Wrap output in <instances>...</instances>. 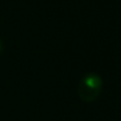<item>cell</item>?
Here are the masks:
<instances>
[{"label": "cell", "mask_w": 121, "mask_h": 121, "mask_svg": "<svg viewBox=\"0 0 121 121\" xmlns=\"http://www.w3.org/2000/svg\"><path fill=\"white\" fill-rule=\"evenodd\" d=\"M3 50H4V43H3V40H1V38H0V55H1V52H3Z\"/></svg>", "instance_id": "2"}, {"label": "cell", "mask_w": 121, "mask_h": 121, "mask_svg": "<svg viewBox=\"0 0 121 121\" xmlns=\"http://www.w3.org/2000/svg\"><path fill=\"white\" fill-rule=\"evenodd\" d=\"M103 88V80L96 73H88L86 74L77 86V94L83 102L90 103L96 101Z\"/></svg>", "instance_id": "1"}]
</instances>
